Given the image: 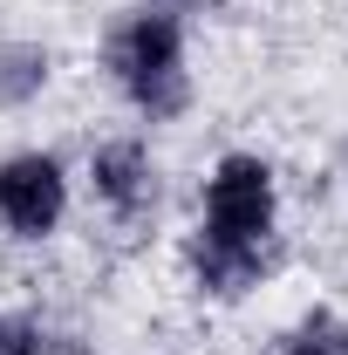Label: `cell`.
Here are the masks:
<instances>
[{
    "instance_id": "1",
    "label": "cell",
    "mask_w": 348,
    "mask_h": 355,
    "mask_svg": "<svg viewBox=\"0 0 348 355\" xmlns=\"http://www.w3.org/2000/svg\"><path fill=\"white\" fill-rule=\"evenodd\" d=\"M273 246H280V178L253 150H225L198 191L191 280L218 301H239L246 287L266 280Z\"/></svg>"
},
{
    "instance_id": "2",
    "label": "cell",
    "mask_w": 348,
    "mask_h": 355,
    "mask_svg": "<svg viewBox=\"0 0 348 355\" xmlns=\"http://www.w3.org/2000/svg\"><path fill=\"white\" fill-rule=\"evenodd\" d=\"M103 69H110L116 96L143 123H171L191 103V42H184L177 7H137V14H123L110 28Z\"/></svg>"
},
{
    "instance_id": "3",
    "label": "cell",
    "mask_w": 348,
    "mask_h": 355,
    "mask_svg": "<svg viewBox=\"0 0 348 355\" xmlns=\"http://www.w3.org/2000/svg\"><path fill=\"white\" fill-rule=\"evenodd\" d=\"M69 205H76V191H69V164L55 150H14V157H0V232L7 239H48V232H62Z\"/></svg>"
},
{
    "instance_id": "4",
    "label": "cell",
    "mask_w": 348,
    "mask_h": 355,
    "mask_svg": "<svg viewBox=\"0 0 348 355\" xmlns=\"http://www.w3.org/2000/svg\"><path fill=\"white\" fill-rule=\"evenodd\" d=\"M89 191L123 225L150 219V205H157V157H150V144L143 137H103L89 150Z\"/></svg>"
},
{
    "instance_id": "5",
    "label": "cell",
    "mask_w": 348,
    "mask_h": 355,
    "mask_svg": "<svg viewBox=\"0 0 348 355\" xmlns=\"http://www.w3.org/2000/svg\"><path fill=\"white\" fill-rule=\"evenodd\" d=\"M280 355H348V321H342V314H328V308L301 314V321L287 328Z\"/></svg>"
},
{
    "instance_id": "6",
    "label": "cell",
    "mask_w": 348,
    "mask_h": 355,
    "mask_svg": "<svg viewBox=\"0 0 348 355\" xmlns=\"http://www.w3.org/2000/svg\"><path fill=\"white\" fill-rule=\"evenodd\" d=\"M0 355H42V328L28 314H0Z\"/></svg>"
}]
</instances>
